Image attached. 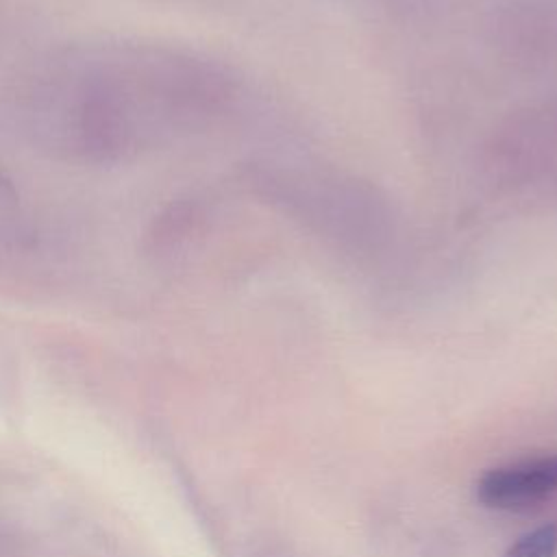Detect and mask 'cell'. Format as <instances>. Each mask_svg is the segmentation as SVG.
Wrapping results in <instances>:
<instances>
[{
  "label": "cell",
  "instance_id": "6da1fadb",
  "mask_svg": "<svg viewBox=\"0 0 557 557\" xmlns=\"http://www.w3.org/2000/svg\"><path fill=\"white\" fill-rule=\"evenodd\" d=\"M239 100V78L198 50L137 37L65 44L35 63L17 96L26 139L78 165L133 161L205 131Z\"/></svg>",
  "mask_w": 557,
  "mask_h": 557
},
{
  "label": "cell",
  "instance_id": "7a4b0ae2",
  "mask_svg": "<svg viewBox=\"0 0 557 557\" xmlns=\"http://www.w3.org/2000/svg\"><path fill=\"white\" fill-rule=\"evenodd\" d=\"M244 181L257 198L346 255L383 252L396 235L398 218L389 198L355 174L255 161L246 165Z\"/></svg>",
  "mask_w": 557,
  "mask_h": 557
},
{
  "label": "cell",
  "instance_id": "3957f363",
  "mask_svg": "<svg viewBox=\"0 0 557 557\" xmlns=\"http://www.w3.org/2000/svg\"><path fill=\"white\" fill-rule=\"evenodd\" d=\"M483 165L498 187L557 191V96L509 113L492 131Z\"/></svg>",
  "mask_w": 557,
  "mask_h": 557
},
{
  "label": "cell",
  "instance_id": "277c9868",
  "mask_svg": "<svg viewBox=\"0 0 557 557\" xmlns=\"http://www.w3.org/2000/svg\"><path fill=\"white\" fill-rule=\"evenodd\" d=\"M490 28L492 41L511 59L557 65V0H507Z\"/></svg>",
  "mask_w": 557,
  "mask_h": 557
},
{
  "label": "cell",
  "instance_id": "5b68a950",
  "mask_svg": "<svg viewBox=\"0 0 557 557\" xmlns=\"http://www.w3.org/2000/svg\"><path fill=\"white\" fill-rule=\"evenodd\" d=\"M557 492V455L522 457L483 472L476 498L492 509L531 507Z\"/></svg>",
  "mask_w": 557,
  "mask_h": 557
},
{
  "label": "cell",
  "instance_id": "8992f818",
  "mask_svg": "<svg viewBox=\"0 0 557 557\" xmlns=\"http://www.w3.org/2000/svg\"><path fill=\"white\" fill-rule=\"evenodd\" d=\"M205 222V205L196 196H183L168 202L146 226L144 255L152 261L178 257L196 237Z\"/></svg>",
  "mask_w": 557,
  "mask_h": 557
},
{
  "label": "cell",
  "instance_id": "52a82bcc",
  "mask_svg": "<svg viewBox=\"0 0 557 557\" xmlns=\"http://www.w3.org/2000/svg\"><path fill=\"white\" fill-rule=\"evenodd\" d=\"M33 231L13 176L0 165V265L30 246Z\"/></svg>",
  "mask_w": 557,
  "mask_h": 557
},
{
  "label": "cell",
  "instance_id": "ba28073f",
  "mask_svg": "<svg viewBox=\"0 0 557 557\" xmlns=\"http://www.w3.org/2000/svg\"><path fill=\"white\" fill-rule=\"evenodd\" d=\"M503 557H557V527L542 524L520 535Z\"/></svg>",
  "mask_w": 557,
  "mask_h": 557
}]
</instances>
